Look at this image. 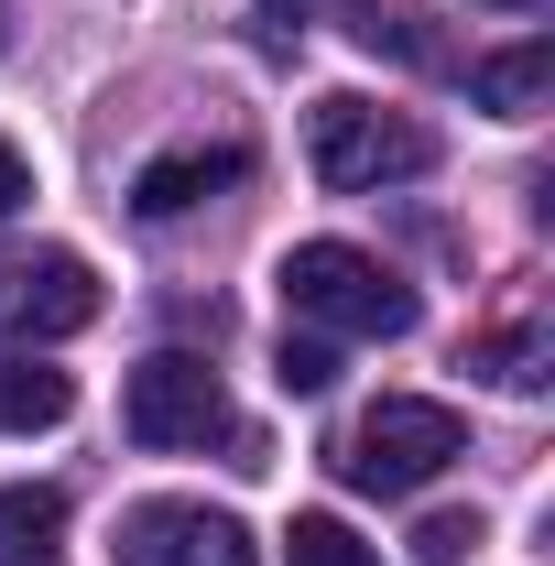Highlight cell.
Returning <instances> with one entry per match:
<instances>
[{
    "label": "cell",
    "instance_id": "cell-1",
    "mask_svg": "<svg viewBox=\"0 0 555 566\" xmlns=\"http://www.w3.org/2000/svg\"><path fill=\"white\" fill-rule=\"evenodd\" d=\"M283 305L305 327H338V338H415V283L392 262H370L359 240H294L283 251Z\"/></svg>",
    "mask_w": 555,
    "mask_h": 566
},
{
    "label": "cell",
    "instance_id": "cell-2",
    "mask_svg": "<svg viewBox=\"0 0 555 566\" xmlns=\"http://www.w3.org/2000/svg\"><path fill=\"white\" fill-rule=\"evenodd\" d=\"M305 153H316V186H327V197H370V186L425 175V164H436V132L338 87V98H316V109H305Z\"/></svg>",
    "mask_w": 555,
    "mask_h": 566
},
{
    "label": "cell",
    "instance_id": "cell-3",
    "mask_svg": "<svg viewBox=\"0 0 555 566\" xmlns=\"http://www.w3.org/2000/svg\"><path fill=\"white\" fill-rule=\"evenodd\" d=\"M458 458H469V424H458V403H425V392H381L338 447V469L359 491H425Z\"/></svg>",
    "mask_w": 555,
    "mask_h": 566
},
{
    "label": "cell",
    "instance_id": "cell-4",
    "mask_svg": "<svg viewBox=\"0 0 555 566\" xmlns=\"http://www.w3.org/2000/svg\"><path fill=\"white\" fill-rule=\"evenodd\" d=\"M121 424H132V447H208V436H240V424H229V392H218V370H208V359H186V349H153L132 370Z\"/></svg>",
    "mask_w": 555,
    "mask_h": 566
},
{
    "label": "cell",
    "instance_id": "cell-5",
    "mask_svg": "<svg viewBox=\"0 0 555 566\" xmlns=\"http://www.w3.org/2000/svg\"><path fill=\"white\" fill-rule=\"evenodd\" d=\"M109 566H262V556L208 501H132L121 534H109Z\"/></svg>",
    "mask_w": 555,
    "mask_h": 566
},
{
    "label": "cell",
    "instance_id": "cell-6",
    "mask_svg": "<svg viewBox=\"0 0 555 566\" xmlns=\"http://www.w3.org/2000/svg\"><path fill=\"white\" fill-rule=\"evenodd\" d=\"M98 273L76 262V251H22V262H0V338H76V327H98Z\"/></svg>",
    "mask_w": 555,
    "mask_h": 566
},
{
    "label": "cell",
    "instance_id": "cell-7",
    "mask_svg": "<svg viewBox=\"0 0 555 566\" xmlns=\"http://www.w3.org/2000/svg\"><path fill=\"white\" fill-rule=\"evenodd\" d=\"M240 164H251L240 142H197V153H153V164L132 175V208H142V218H186V208H208L218 186H240Z\"/></svg>",
    "mask_w": 555,
    "mask_h": 566
},
{
    "label": "cell",
    "instance_id": "cell-8",
    "mask_svg": "<svg viewBox=\"0 0 555 566\" xmlns=\"http://www.w3.org/2000/svg\"><path fill=\"white\" fill-rule=\"evenodd\" d=\"M66 415H76V381H66V370L0 349V436H44V424H66Z\"/></svg>",
    "mask_w": 555,
    "mask_h": 566
},
{
    "label": "cell",
    "instance_id": "cell-9",
    "mask_svg": "<svg viewBox=\"0 0 555 566\" xmlns=\"http://www.w3.org/2000/svg\"><path fill=\"white\" fill-rule=\"evenodd\" d=\"M55 534H66V491H44V480L0 491V566H55Z\"/></svg>",
    "mask_w": 555,
    "mask_h": 566
},
{
    "label": "cell",
    "instance_id": "cell-10",
    "mask_svg": "<svg viewBox=\"0 0 555 566\" xmlns=\"http://www.w3.org/2000/svg\"><path fill=\"white\" fill-rule=\"evenodd\" d=\"M469 87H480V109H501V120H534L545 87H555V44H512V55H490Z\"/></svg>",
    "mask_w": 555,
    "mask_h": 566
},
{
    "label": "cell",
    "instance_id": "cell-11",
    "mask_svg": "<svg viewBox=\"0 0 555 566\" xmlns=\"http://www.w3.org/2000/svg\"><path fill=\"white\" fill-rule=\"evenodd\" d=\"M283 566H381V545H359L338 512H294V534H283Z\"/></svg>",
    "mask_w": 555,
    "mask_h": 566
},
{
    "label": "cell",
    "instance_id": "cell-12",
    "mask_svg": "<svg viewBox=\"0 0 555 566\" xmlns=\"http://www.w3.org/2000/svg\"><path fill=\"white\" fill-rule=\"evenodd\" d=\"M480 370L501 381V392H534V381H545V327H501V338H480Z\"/></svg>",
    "mask_w": 555,
    "mask_h": 566
},
{
    "label": "cell",
    "instance_id": "cell-13",
    "mask_svg": "<svg viewBox=\"0 0 555 566\" xmlns=\"http://www.w3.org/2000/svg\"><path fill=\"white\" fill-rule=\"evenodd\" d=\"M415 556L425 566H469V556H480V512H436V523L415 534Z\"/></svg>",
    "mask_w": 555,
    "mask_h": 566
},
{
    "label": "cell",
    "instance_id": "cell-14",
    "mask_svg": "<svg viewBox=\"0 0 555 566\" xmlns=\"http://www.w3.org/2000/svg\"><path fill=\"white\" fill-rule=\"evenodd\" d=\"M273 381H283V392H327V381H338V349H327V338H283Z\"/></svg>",
    "mask_w": 555,
    "mask_h": 566
},
{
    "label": "cell",
    "instance_id": "cell-15",
    "mask_svg": "<svg viewBox=\"0 0 555 566\" xmlns=\"http://www.w3.org/2000/svg\"><path fill=\"white\" fill-rule=\"evenodd\" d=\"M22 197H33V164H22V142H0V218H22Z\"/></svg>",
    "mask_w": 555,
    "mask_h": 566
},
{
    "label": "cell",
    "instance_id": "cell-16",
    "mask_svg": "<svg viewBox=\"0 0 555 566\" xmlns=\"http://www.w3.org/2000/svg\"><path fill=\"white\" fill-rule=\"evenodd\" d=\"M490 11H534V0H490Z\"/></svg>",
    "mask_w": 555,
    "mask_h": 566
},
{
    "label": "cell",
    "instance_id": "cell-17",
    "mask_svg": "<svg viewBox=\"0 0 555 566\" xmlns=\"http://www.w3.org/2000/svg\"><path fill=\"white\" fill-rule=\"evenodd\" d=\"M0 44H11V22H0Z\"/></svg>",
    "mask_w": 555,
    "mask_h": 566
}]
</instances>
